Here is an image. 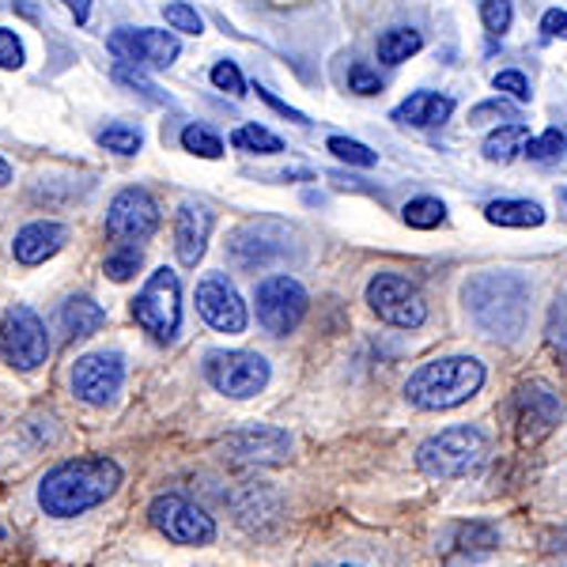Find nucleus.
Returning a JSON list of instances; mask_svg holds the SVG:
<instances>
[{
	"label": "nucleus",
	"instance_id": "1",
	"mask_svg": "<svg viewBox=\"0 0 567 567\" xmlns=\"http://www.w3.org/2000/svg\"><path fill=\"white\" fill-rule=\"evenodd\" d=\"M465 315L484 337L515 344L529 326V280L511 269H484L462 284Z\"/></svg>",
	"mask_w": 567,
	"mask_h": 567
},
{
	"label": "nucleus",
	"instance_id": "2",
	"mask_svg": "<svg viewBox=\"0 0 567 567\" xmlns=\"http://www.w3.org/2000/svg\"><path fill=\"white\" fill-rule=\"evenodd\" d=\"M122 484V465L103 454L91 458H72L50 470L39 484V507L53 518H76L84 511L99 507Z\"/></svg>",
	"mask_w": 567,
	"mask_h": 567
},
{
	"label": "nucleus",
	"instance_id": "3",
	"mask_svg": "<svg viewBox=\"0 0 567 567\" xmlns=\"http://www.w3.org/2000/svg\"><path fill=\"white\" fill-rule=\"evenodd\" d=\"M484 386V363L477 355H443V360L420 363L405 382L409 405L424 409V413H446L458 409L473 393Z\"/></svg>",
	"mask_w": 567,
	"mask_h": 567
},
{
	"label": "nucleus",
	"instance_id": "4",
	"mask_svg": "<svg viewBox=\"0 0 567 567\" xmlns=\"http://www.w3.org/2000/svg\"><path fill=\"white\" fill-rule=\"evenodd\" d=\"M488 454V435L473 424H454L416 446V470L432 481H458Z\"/></svg>",
	"mask_w": 567,
	"mask_h": 567
},
{
	"label": "nucleus",
	"instance_id": "5",
	"mask_svg": "<svg viewBox=\"0 0 567 567\" xmlns=\"http://www.w3.org/2000/svg\"><path fill=\"white\" fill-rule=\"evenodd\" d=\"M291 246H296V231H291L288 224H280V219H250L239 231H231V239H227V258L246 272H258V269H272V265L288 261Z\"/></svg>",
	"mask_w": 567,
	"mask_h": 567
},
{
	"label": "nucleus",
	"instance_id": "6",
	"mask_svg": "<svg viewBox=\"0 0 567 567\" xmlns=\"http://www.w3.org/2000/svg\"><path fill=\"white\" fill-rule=\"evenodd\" d=\"M133 318L144 333H152L155 341L171 344L178 337L182 326V284L178 272L155 269L148 284L141 288V296L133 299Z\"/></svg>",
	"mask_w": 567,
	"mask_h": 567
},
{
	"label": "nucleus",
	"instance_id": "7",
	"mask_svg": "<svg viewBox=\"0 0 567 567\" xmlns=\"http://www.w3.org/2000/svg\"><path fill=\"white\" fill-rule=\"evenodd\" d=\"M205 379L213 390L227 393V398H235V401H246V398H258V393L269 386L272 371L261 352L216 349L205 355Z\"/></svg>",
	"mask_w": 567,
	"mask_h": 567
},
{
	"label": "nucleus",
	"instance_id": "8",
	"mask_svg": "<svg viewBox=\"0 0 567 567\" xmlns=\"http://www.w3.org/2000/svg\"><path fill=\"white\" fill-rule=\"evenodd\" d=\"M368 307L393 329H420L427 322V299L401 272H374L368 280Z\"/></svg>",
	"mask_w": 567,
	"mask_h": 567
},
{
	"label": "nucleus",
	"instance_id": "9",
	"mask_svg": "<svg viewBox=\"0 0 567 567\" xmlns=\"http://www.w3.org/2000/svg\"><path fill=\"white\" fill-rule=\"evenodd\" d=\"M152 526L159 529L167 542L175 545H213L216 542V523L205 507H197L194 499L178 496V492H163L152 499L148 507Z\"/></svg>",
	"mask_w": 567,
	"mask_h": 567
},
{
	"label": "nucleus",
	"instance_id": "10",
	"mask_svg": "<svg viewBox=\"0 0 567 567\" xmlns=\"http://www.w3.org/2000/svg\"><path fill=\"white\" fill-rule=\"evenodd\" d=\"M254 303H258V322L269 329L272 337L296 333L299 322L307 318V288L288 272H272L258 284L254 291Z\"/></svg>",
	"mask_w": 567,
	"mask_h": 567
},
{
	"label": "nucleus",
	"instance_id": "11",
	"mask_svg": "<svg viewBox=\"0 0 567 567\" xmlns=\"http://www.w3.org/2000/svg\"><path fill=\"white\" fill-rule=\"evenodd\" d=\"M0 355L12 363L16 371H34L50 355V337H45V322L31 307L16 303L0 318Z\"/></svg>",
	"mask_w": 567,
	"mask_h": 567
},
{
	"label": "nucleus",
	"instance_id": "12",
	"mask_svg": "<svg viewBox=\"0 0 567 567\" xmlns=\"http://www.w3.org/2000/svg\"><path fill=\"white\" fill-rule=\"evenodd\" d=\"M291 446L296 439L272 424H250L219 439V454L227 465H284L291 458Z\"/></svg>",
	"mask_w": 567,
	"mask_h": 567
},
{
	"label": "nucleus",
	"instance_id": "13",
	"mask_svg": "<svg viewBox=\"0 0 567 567\" xmlns=\"http://www.w3.org/2000/svg\"><path fill=\"white\" fill-rule=\"evenodd\" d=\"M515 424H518V439L526 446L542 443L564 424V401L548 382L534 379V382H523L515 393Z\"/></svg>",
	"mask_w": 567,
	"mask_h": 567
},
{
	"label": "nucleus",
	"instance_id": "14",
	"mask_svg": "<svg viewBox=\"0 0 567 567\" xmlns=\"http://www.w3.org/2000/svg\"><path fill=\"white\" fill-rule=\"evenodd\" d=\"M125 360L122 352H87L72 363V393L84 405H110L122 393Z\"/></svg>",
	"mask_w": 567,
	"mask_h": 567
},
{
	"label": "nucleus",
	"instance_id": "15",
	"mask_svg": "<svg viewBox=\"0 0 567 567\" xmlns=\"http://www.w3.org/2000/svg\"><path fill=\"white\" fill-rule=\"evenodd\" d=\"M110 53H114L122 65H136V69H167L175 65V58L182 53L178 39L171 31H155V27H122V31L110 34Z\"/></svg>",
	"mask_w": 567,
	"mask_h": 567
},
{
	"label": "nucleus",
	"instance_id": "16",
	"mask_svg": "<svg viewBox=\"0 0 567 567\" xmlns=\"http://www.w3.org/2000/svg\"><path fill=\"white\" fill-rule=\"evenodd\" d=\"M155 227H159V205L148 189L130 186L122 189L114 200H110V213H106V231L122 243H141L152 239Z\"/></svg>",
	"mask_w": 567,
	"mask_h": 567
},
{
	"label": "nucleus",
	"instance_id": "17",
	"mask_svg": "<svg viewBox=\"0 0 567 567\" xmlns=\"http://www.w3.org/2000/svg\"><path fill=\"white\" fill-rule=\"evenodd\" d=\"M197 310L216 333H243L246 322H250L239 288H235L224 272H208V277L197 284Z\"/></svg>",
	"mask_w": 567,
	"mask_h": 567
},
{
	"label": "nucleus",
	"instance_id": "18",
	"mask_svg": "<svg viewBox=\"0 0 567 567\" xmlns=\"http://www.w3.org/2000/svg\"><path fill=\"white\" fill-rule=\"evenodd\" d=\"M503 534L499 526L484 523V518H465V523H451L439 537V553L454 564H477L499 548Z\"/></svg>",
	"mask_w": 567,
	"mask_h": 567
},
{
	"label": "nucleus",
	"instance_id": "19",
	"mask_svg": "<svg viewBox=\"0 0 567 567\" xmlns=\"http://www.w3.org/2000/svg\"><path fill=\"white\" fill-rule=\"evenodd\" d=\"M208 235H213V213H208L205 205H194V200H186V205L175 213V250H178V261L182 265H194L205 258L208 250Z\"/></svg>",
	"mask_w": 567,
	"mask_h": 567
},
{
	"label": "nucleus",
	"instance_id": "20",
	"mask_svg": "<svg viewBox=\"0 0 567 567\" xmlns=\"http://www.w3.org/2000/svg\"><path fill=\"white\" fill-rule=\"evenodd\" d=\"M65 243H69L65 224H58V219H34V224H27L23 231L16 235L12 254L20 265H42L45 258L65 250Z\"/></svg>",
	"mask_w": 567,
	"mask_h": 567
},
{
	"label": "nucleus",
	"instance_id": "21",
	"mask_svg": "<svg viewBox=\"0 0 567 567\" xmlns=\"http://www.w3.org/2000/svg\"><path fill=\"white\" fill-rule=\"evenodd\" d=\"M451 114H454V99L435 95V91H416V95H409L405 103L393 110V122L432 130V125H443Z\"/></svg>",
	"mask_w": 567,
	"mask_h": 567
},
{
	"label": "nucleus",
	"instance_id": "22",
	"mask_svg": "<svg viewBox=\"0 0 567 567\" xmlns=\"http://www.w3.org/2000/svg\"><path fill=\"white\" fill-rule=\"evenodd\" d=\"M58 322L69 341H80V337H91L106 326V310L91 296H69L58 310Z\"/></svg>",
	"mask_w": 567,
	"mask_h": 567
},
{
	"label": "nucleus",
	"instance_id": "23",
	"mask_svg": "<svg viewBox=\"0 0 567 567\" xmlns=\"http://www.w3.org/2000/svg\"><path fill=\"white\" fill-rule=\"evenodd\" d=\"M235 518L246 529H265V523H277L280 518V496L269 488H243L239 496L231 499Z\"/></svg>",
	"mask_w": 567,
	"mask_h": 567
},
{
	"label": "nucleus",
	"instance_id": "24",
	"mask_svg": "<svg viewBox=\"0 0 567 567\" xmlns=\"http://www.w3.org/2000/svg\"><path fill=\"white\" fill-rule=\"evenodd\" d=\"M484 219L496 227H542L545 224V208L537 200H518V197H503L492 200L484 208Z\"/></svg>",
	"mask_w": 567,
	"mask_h": 567
},
{
	"label": "nucleus",
	"instance_id": "25",
	"mask_svg": "<svg viewBox=\"0 0 567 567\" xmlns=\"http://www.w3.org/2000/svg\"><path fill=\"white\" fill-rule=\"evenodd\" d=\"M526 144H529V130L523 122H507V125H499L496 133H488V141H484V159L488 163H499V167H507V163H515L518 155L526 152Z\"/></svg>",
	"mask_w": 567,
	"mask_h": 567
},
{
	"label": "nucleus",
	"instance_id": "26",
	"mask_svg": "<svg viewBox=\"0 0 567 567\" xmlns=\"http://www.w3.org/2000/svg\"><path fill=\"white\" fill-rule=\"evenodd\" d=\"M420 31L413 27H390V31L379 34V61H386V65H401V61H409L413 53H420Z\"/></svg>",
	"mask_w": 567,
	"mask_h": 567
},
{
	"label": "nucleus",
	"instance_id": "27",
	"mask_svg": "<svg viewBox=\"0 0 567 567\" xmlns=\"http://www.w3.org/2000/svg\"><path fill=\"white\" fill-rule=\"evenodd\" d=\"M231 144L239 152H250V155H277V152H284L280 136L269 133V130H261V125H243V130H235Z\"/></svg>",
	"mask_w": 567,
	"mask_h": 567
},
{
	"label": "nucleus",
	"instance_id": "28",
	"mask_svg": "<svg viewBox=\"0 0 567 567\" xmlns=\"http://www.w3.org/2000/svg\"><path fill=\"white\" fill-rule=\"evenodd\" d=\"M401 216H405V224L416 227V231H432V227H439L446 219V205L439 197H413Z\"/></svg>",
	"mask_w": 567,
	"mask_h": 567
},
{
	"label": "nucleus",
	"instance_id": "29",
	"mask_svg": "<svg viewBox=\"0 0 567 567\" xmlns=\"http://www.w3.org/2000/svg\"><path fill=\"white\" fill-rule=\"evenodd\" d=\"M144 265V254H141V246H133V243H122L117 250H110L106 254V277L114 280V284H125V280H133L136 277V269Z\"/></svg>",
	"mask_w": 567,
	"mask_h": 567
},
{
	"label": "nucleus",
	"instance_id": "30",
	"mask_svg": "<svg viewBox=\"0 0 567 567\" xmlns=\"http://www.w3.org/2000/svg\"><path fill=\"white\" fill-rule=\"evenodd\" d=\"M182 148L200 155V159H219L224 155V141L213 130H205V125H186L182 130Z\"/></svg>",
	"mask_w": 567,
	"mask_h": 567
},
{
	"label": "nucleus",
	"instance_id": "31",
	"mask_svg": "<svg viewBox=\"0 0 567 567\" xmlns=\"http://www.w3.org/2000/svg\"><path fill=\"white\" fill-rule=\"evenodd\" d=\"M481 20L492 39H503L511 31V20H515V4L511 0H481Z\"/></svg>",
	"mask_w": 567,
	"mask_h": 567
},
{
	"label": "nucleus",
	"instance_id": "32",
	"mask_svg": "<svg viewBox=\"0 0 567 567\" xmlns=\"http://www.w3.org/2000/svg\"><path fill=\"white\" fill-rule=\"evenodd\" d=\"M99 144L117 155H136L144 144V136H141V130H133V125H110V130L99 133Z\"/></svg>",
	"mask_w": 567,
	"mask_h": 567
},
{
	"label": "nucleus",
	"instance_id": "33",
	"mask_svg": "<svg viewBox=\"0 0 567 567\" xmlns=\"http://www.w3.org/2000/svg\"><path fill=\"white\" fill-rule=\"evenodd\" d=\"M329 152L341 163H352V167H374V163H379V155H374L368 144L349 141V136H329Z\"/></svg>",
	"mask_w": 567,
	"mask_h": 567
},
{
	"label": "nucleus",
	"instance_id": "34",
	"mask_svg": "<svg viewBox=\"0 0 567 567\" xmlns=\"http://www.w3.org/2000/svg\"><path fill=\"white\" fill-rule=\"evenodd\" d=\"M163 16H167L171 31H186V34H200V31H205L197 8L182 4V0H171V4H163Z\"/></svg>",
	"mask_w": 567,
	"mask_h": 567
},
{
	"label": "nucleus",
	"instance_id": "35",
	"mask_svg": "<svg viewBox=\"0 0 567 567\" xmlns=\"http://www.w3.org/2000/svg\"><path fill=\"white\" fill-rule=\"evenodd\" d=\"M526 155H534V159H542V163H553V159H560L564 155V130H548L542 141H529L526 144Z\"/></svg>",
	"mask_w": 567,
	"mask_h": 567
},
{
	"label": "nucleus",
	"instance_id": "36",
	"mask_svg": "<svg viewBox=\"0 0 567 567\" xmlns=\"http://www.w3.org/2000/svg\"><path fill=\"white\" fill-rule=\"evenodd\" d=\"M213 84L219 91H227V95H235V99L246 95V80H243V72L235 61H219V65L213 69Z\"/></svg>",
	"mask_w": 567,
	"mask_h": 567
},
{
	"label": "nucleus",
	"instance_id": "37",
	"mask_svg": "<svg viewBox=\"0 0 567 567\" xmlns=\"http://www.w3.org/2000/svg\"><path fill=\"white\" fill-rule=\"evenodd\" d=\"M349 91H355V95H379L382 91L379 72H374L371 65H363V61H355V65L349 69Z\"/></svg>",
	"mask_w": 567,
	"mask_h": 567
},
{
	"label": "nucleus",
	"instance_id": "38",
	"mask_svg": "<svg viewBox=\"0 0 567 567\" xmlns=\"http://www.w3.org/2000/svg\"><path fill=\"white\" fill-rule=\"evenodd\" d=\"M27 53H23V42L16 31L0 27V69H23Z\"/></svg>",
	"mask_w": 567,
	"mask_h": 567
},
{
	"label": "nucleus",
	"instance_id": "39",
	"mask_svg": "<svg viewBox=\"0 0 567 567\" xmlns=\"http://www.w3.org/2000/svg\"><path fill=\"white\" fill-rule=\"evenodd\" d=\"M492 84H496V91H503V95L515 99V103H529V95H534V91H529V80L523 76V72H515V69L499 72Z\"/></svg>",
	"mask_w": 567,
	"mask_h": 567
},
{
	"label": "nucleus",
	"instance_id": "40",
	"mask_svg": "<svg viewBox=\"0 0 567 567\" xmlns=\"http://www.w3.org/2000/svg\"><path fill=\"white\" fill-rule=\"evenodd\" d=\"M114 80H117V84H130V87H136V91H144V95H148L152 103H167V95H159V87L148 84V80H144L141 72H133L130 65H117V69H114Z\"/></svg>",
	"mask_w": 567,
	"mask_h": 567
},
{
	"label": "nucleus",
	"instance_id": "41",
	"mask_svg": "<svg viewBox=\"0 0 567 567\" xmlns=\"http://www.w3.org/2000/svg\"><path fill=\"white\" fill-rule=\"evenodd\" d=\"M548 344H553V352L564 355V299H556L553 315H548Z\"/></svg>",
	"mask_w": 567,
	"mask_h": 567
},
{
	"label": "nucleus",
	"instance_id": "42",
	"mask_svg": "<svg viewBox=\"0 0 567 567\" xmlns=\"http://www.w3.org/2000/svg\"><path fill=\"white\" fill-rule=\"evenodd\" d=\"M258 99H265V103H269L272 110H277V114H284V117H291V122H296V125H310V122H307V114H303V110L288 106V103H284V99H277V95H272V91H269V87H261V84H258Z\"/></svg>",
	"mask_w": 567,
	"mask_h": 567
},
{
	"label": "nucleus",
	"instance_id": "43",
	"mask_svg": "<svg viewBox=\"0 0 567 567\" xmlns=\"http://www.w3.org/2000/svg\"><path fill=\"white\" fill-rule=\"evenodd\" d=\"M564 27H567V12H564V8H548L545 20H542V34H545V39H564Z\"/></svg>",
	"mask_w": 567,
	"mask_h": 567
},
{
	"label": "nucleus",
	"instance_id": "44",
	"mask_svg": "<svg viewBox=\"0 0 567 567\" xmlns=\"http://www.w3.org/2000/svg\"><path fill=\"white\" fill-rule=\"evenodd\" d=\"M511 114H515V110H511L507 103H481V106L470 114V125H481L484 117H511Z\"/></svg>",
	"mask_w": 567,
	"mask_h": 567
},
{
	"label": "nucleus",
	"instance_id": "45",
	"mask_svg": "<svg viewBox=\"0 0 567 567\" xmlns=\"http://www.w3.org/2000/svg\"><path fill=\"white\" fill-rule=\"evenodd\" d=\"M65 8L72 16H76V23H87L91 16V0H65Z\"/></svg>",
	"mask_w": 567,
	"mask_h": 567
},
{
	"label": "nucleus",
	"instance_id": "46",
	"mask_svg": "<svg viewBox=\"0 0 567 567\" xmlns=\"http://www.w3.org/2000/svg\"><path fill=\"white\" fill-rule=\"evenodd\" d=\"M8 182H12V167H8V163L0 159V186H8Z\"/></svg>",
	"mask_w": 567,
	"mask_h": 567
},
{
	"label": "nucleus",
	"instance_id": "47",
	"mask_svg": "<svg viewBox=\"0 0 567 567\" xmlns=\"http://www.w3.org/2000/svg\"><path fill=\"white\" fill-rule=\"evenodd\" d=\"M341 567H360V564H341Z\"/></svg>",
	"mask_w": 567,
	"mask_h": 567
}]
</instances>
